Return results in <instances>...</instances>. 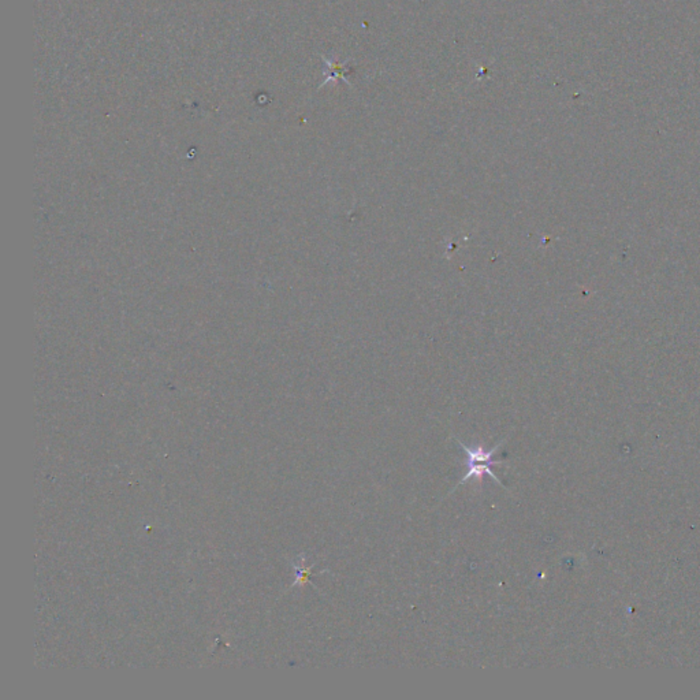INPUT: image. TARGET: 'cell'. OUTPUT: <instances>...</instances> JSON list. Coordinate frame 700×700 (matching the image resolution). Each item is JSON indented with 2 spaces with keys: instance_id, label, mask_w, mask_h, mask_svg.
<instances>
[{
  "instance_id": "obj_1",
  "label": "cell",
  "mask_w": 700,
  "mask_h": 700,
  "mask_svg": "<svg viewBox=\"0 0 700 700\" xmlns=\"http://www.w3.org/2000/svg\"><path fill=\"white\" fill-rule=\"evenodd\" d=\"M464 451L468 454V472L464 475V478L461 479V481L454 487V490L461 486L464 483H466L469 479L476 478L479 480V483L483 481V476L484 475H489L494 479L495 483H498L501 487H505L502 484V481L499 480V478H496V475L494 474L491 471V466L493 465H502L505 464L504 461H494L493 456L499 450V447L505 444V441H502L501 444L494 446L491 450H486L484 447L481 445L478 446H466L462 442H459Z\"/></svg>"
},
{
  "instance_id": "obj_2",
  "label": "cell",
  "mask_w": 700,
  "mask_h": 700,
  "mask_svg": "<svg viewBox=\"0 0 700 700\" xmlns=\"http://www.w3.org/2000/svg\"><path fill=\"white\" fill-rule=\"evenodd\" d=\"M296 569H297V573H299L297 574L296 584H303L305 581H308V577L312 573V566L311 568H304V566L299 568V566H296Z\"/></svg>"
}]
</instances>
